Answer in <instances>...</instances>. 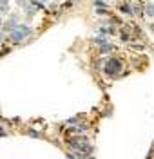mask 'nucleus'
Wrapping results in <instances>:
<instances>
[{
	"mask_svg": "<svg viewBox=\"0 0 154 159\" xmlns=\"http://www.w3.org/2000/svg\"><path fill=\"white\" fill-rule=\"evenodd\" d=\"M31 33H33L31 27H27V25H18L13 33H9V40L13 42V43H18V42H22V40L27 38Z\"/></svg>",
	"mask_w": 154,
	"mask_h": 159,
	"instance_id": "obj_1",
	"label": "nucleus"
},
{
	"mask_svg": "<svg viewBox=\"0 0 154 159\" xmlns=\"http://www.w3.org/2000/svg\"><path fill=\"white\" fill-rule=\"evenodd\" d=\"M105 74H109V76H114V74H118V72H122V61L118 58H109L107 60V63H105Z\"/></svg>",
	"mask_w": 154,
	"mask_h": 159,
	"instance_id": "obj_2",
	"label": "nucleus"
},
{
	"mask_svg": "<svg viewBox=\"0 0 154 159\" xmlns=\"http://www.w3.org/2000/svg\"><path fill=\"white\" fill-rule=\"evenodd\" d=\"M16 27H18V16L13 15V16H9V18L6 20V24H4V33H13Z\"/></svg>",
	"mask_w": 154,
	"mask_h": 159,
	"instance_id": "obj_3",
	"label": "nucleus"
},
{
	"mask_svg": "<svg viewBox=\"0 0 154 159\" xmlns=\"http://www.w3.org/2000/svg\"><path fill=\"white\" fill-rule=\"evenodd\" d=\"M145 15L147 16H154V4H147L145 6Z\"/></svg>",
	"mask_w": 154,
	"mask_h": 159,
	"instance_id": "obj_4",
	"label": "nucleus"
},
{
	"mask_svg": "<svg viewBox=\"0 0 154 159\" xmlns=\"http://www.w3.org/2000/svg\"><path fill=\"white\" fill-rule=\"evenodd\" d=\"M100 51H102V52H109V51H113V45H111V43H105V45L100 47Z\"/></svg>",
	"mask_w": 154,
	"mask_h": 159,
	"instance_id": "obj_5",
	"label": "nucleus"
},
{
	"mask_svg": "<svg viewBox=\"0 0 154 159\" xmlns=\"http://www.w3.org/2000/svg\"><path fill=\"white\" fill-rule=\"evenodd\" d=\"M27 134H29L31 138H40V134H38V132H35L33 129H29V130H27Z\"/></svg>",
	"mask_w": 154,
	"mask_h": 159,
	"instance_id": "obj_6",
	"label": "nucleus"
},
{
	"mask_svg": "<svg viewBox=\"0 0 154 159\" xmlns=\"http://www.w3.org/2000/svg\"><path fill=\"white\" fill-rule=\"evenodd\" d=\"M16 4H18V6H22V7H27L29 0H16Z\"/></svg>",
	"mask_w": 154,
	"mask_h": 159,
	"instance_id": "obj_7",
	"label": "nucleus"
},
{
	"mask_svg": "<svg viewBox=\"0 0 154 159\" xmlns=\"http://www.w3.org/2000/svg\"><path fill=\"white\" fill-rule=\"evenodd\" d=\"M4 136H7V132H6V130L0 127V138H4Z\"/></svg>",
	"mask_w": 154,
	"mask_h": 159,
	"instance_id": "obj_8",
	"label": "nucleus"
},
{
	"mask_svg": "<svg viewBox=\"0 0 154 159\" xmlns=\"http://www.w3.org/2000/svg\"><path fill=\"white\" fill-rule=\"evenodd\" d=\"M96 6H102V7H105V2H102V0H96Z\"/></svg>",
	"mask_w": 154,
	"mask_h": 159,
	"instance_id": "obj_9",
	"label": "nucleus"
},
{
	"mask_svg": "<svg viewBox=\"0 0 154 159\" xmlns=\"http://www.w3.org/2000/svg\"><path fill=\"white\" fill-rule=\"evenodd\" d=\"M67 123H69V125H71V123H78V118H72V119H69Z\"/></svg>",
	"mask_w": 154,
	"mask_h": 159,
	"instance_id": "obj_10",
	"label": "nucleus"
},
{
	"mask_svg": "<svg viewBox=\"0 0 154 159\" xmlns=\"http://www.w3.org/2000/svg\"><path fill=\"white\" fill-rule=\"evenodd\" d=\"M85 159H94V157H85Z\"/></svg>",
	"mask_w": 154,
	"mask_h": 159,
	"instance_id": "obj_11",
	"label": "nucleus"
},
{
	"mask_svg": "<svg viewBox=\"0 0 154 159\" xmlns=\"http://www.w3.org/2000/svg\"><path fill=\"white\" fill-rule=\"evenodd\" d=\"M72 2H78V0H72Z\"/></svg>",
	"mask_w": 154,
	"mask_h": 159,
	"instance_id": "obj_12",
	"label": "nucleus"
},
{
	"mask_svg": "<svg viewBox=\"0 0 154 159\" xmlns=\"http://www.w3.org/2000/svg\"><path fill=\"white\" fill-rule=\"evenodd\" d=\"M0 24H2V18H0Z\"/></svg>",
	"mask_w": 154,
	"mask_h": 159,
	"instance_id": "obj_13",
	"label": "nucleus"
},
{
	"mask_svg": "<svg viewBox=\"0 0 154 159\" xmlns=\"http://www.w3.org/2000/svg\"><path fill=\"white\" fill-rule=\"evenodd\" d=\"M42 2H45V0H42Z\"/></svg>",
	"mask_w": 154,
	"mask_h": 159,
	"instance_id": "obj_14",
	"label": "nucleus"
}]
</instances>
